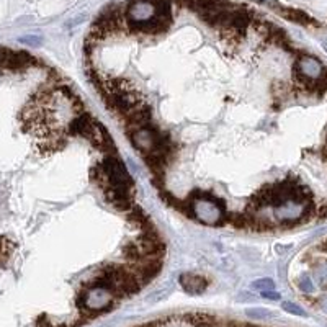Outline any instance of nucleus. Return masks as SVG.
Masks as SVG:
<instances>
[{
  "label": "nucleus",
  "instance_id": "1",
  "mask_svg": "<svg viewBox=\"0 0 327 327\" xmlns=\"http://www.w3.org/2000/svg\"><path fill=\"white\" fill-rule=\"evenodd\" d=\"M192 201V200H190ZM193 208V219H198L209 226H224L227 223V209L221 208L218 204L208 200H195L192 201Z\"/></svg>",
  "mask_w": 327,
  "mask_h": 327
},
{
  "label": "nucleus",
  "instance_id": "2",
  "mask_svg": "<svg viewBox=\"0 0 327 327\" xmlns=\"http://www.w3.org/2000/svg\"><path fill=\"white\" fill-rule=\"evenodd\" d=\"M165 133L162 129H159L155 125H148L146 128H139L133 131V133H129V139L131 143H133V146L136 149L139 151L141 154L146 155L149 152H152V151L155 149V146L159 144V141L162 139V136Z\"/></svg>",
  "mask_w": 327,
  "mask_h": 327
},
{
  "label": "nucleus",
  "instance_id": "3",
  "mask_svg": "<svg viewBox=\"0 0 327 327\" xmlns=\"http://www.w3.org/2000/svg\"><path fill=\"white\" fill-rule=\"evenodd\" d=\"M101 165H103L106 174H108L110 185L120 187V188H134V182L133 178H131L128 169H126V165L121 162L115 154L106 155Z\"/></svg>",
  "mask_w": 327,
  "mask_h": 327
},
{
  "label": "nucleus",
  "instance_id": "4",
  "mask_svg": "<svg viewBox=\"0 0 327 327\" xmlns=\"http://www.w3.org/2000/svg\"><path fill=\"white\" fill-rule=\"evenodd\" d=\"M121 120L125 123L126 134L133 133V131L139 128H146L148 125L152 123V111H151V106L144 101H141L134 106L133 110L126 111L125 115H121Z\"/></svg>",
  "mask_w": 327,
  "mask_h": 327
},
{
  "label": "nucleus",
  "instance_id": "5",
  "mask_svg": "<svg viewBox=\"0 0 327 327\" xmlns=\"http://www.w3.org/2000/svg\"><path fill=\"white\" fill-rule=\"evenodd\" d=\"M95 125H97V121L94 116L90 113H87V111H84V113L77 115L75 118L69 123V133L74 136H80V138L89 139L92 131L95 128Z\"/></svg>",
  "mask_w": 327,
  "mask_h": 327
},
{
  "label": "nucleus",
  "instance_id": "6",
  "mask_svg": "<svg viewBox=\"0 0 327 327\" xmlns=\"http://www.w3.org/2000/svg\"><path fill=\"white\" fill-rule=\"evenodd\" d=\"M180 285L190 295H201L206 290L208 281L204 277L197 275V273H183L180 275Z\"/></svg>",
  "mask_w": 327,
  "mask_h": 327
},
{
  "label": "nucleus",
  "instance_id": "7",
  "mask_svg": "<svg viewBox=\"0 0 327 327\" xmlns=\"http://www.w3.org/2000/svg\"><path fill=\"white\" fill-rule=\"evenodd\" d=\"M183 319L195 327H209L218 322V317L206 314V312H188L183 316Z\"/></svg>",
  "mask_w": 327,
  "mask_h": 327
},
{
  "label": "nucleus",
  "instance_id": "8",
  "mask_svg": "<svg viewBox=\"0 0 327 327\" xmlns=\"http://www.w3.org/2000/svg\"><path fill=\"white\" fill-rule=\"evenodd\" d=\"M13 249H15V246H13L12 241H8V239L3 236L0 237V267H3L8 262Z\"/></svg>",
  "mask_w": 327,
  "mask_h": 327
},
{
  "label": "nucleus",
  "instance_id": "9",
  "mask_svg": "<svg viewBox=\"0 0 327 327\" xmlns=\"http://www.w3.org/2000/svg\"><path fill=\"white\" fill-rule=\"evenodd\" d=\"M253 288H257V290H262V291H268V290H273L275 285H273L272 280H268V278H263V280H258L253 283Z\"/></svg>",
  "mask_w": 327,
  "mask_h": 327
},
{
  "label": "nucleus",
  "instance_id": "10",
  "mask_svg": "<svg viewBox=\"0 0 327 327\" xmlns=\"http://www.w3.org/2000/svg\"><path fill=\"white\" fill-rule=\"evenodd\" d=\"M20 43H23V45H30V46H40L41 38L40 36H25V38H20Z\"/></svg>",
  "mask_w": 327,
  "mask_h": 327
},
{
  "label": "nucleus",
  "instance_id": "11",
  "mask_svg": "<svg viewBox=\"0 0 327 327\" xmlns=\"http://www.w3.org/2000/svg\"><path fill=\"white\" fill-rule=\"evenodd\" d=\"M283 309L290 311V312H293V314H298V316H304V311H302L301 307L291 304V302H283Z\"/></svg>",
  "mask_w": 327,
  "mask_h": 327
},
{
  "label": "nucleus",
  "instance_id": "12",
  "mask_svg": "<svg viewBox=\"0 0 327 327\" xmlns=\"http://www.w3.org/2000/svg\"><path fill=\"white\" fill-rule=\"evenodd\" d=\"M10 50H7V48L0 46V69H3V66H5V62L8 59V56H10Z\"/></svg>",
  "mask_w": 327,
  "mask_h": 327
},
{
  "label": "nucleus",
  "instance_id": "13",
  "mask_svg": "<svg viewBox=\"0 0 327 327\" xmlns=\"http://www.w3.org/2000/svg\"><path fill=\"white\" fill-rule=\"evenodd\" d=\"M247 314H249V316H252V317H267V316H268V312H267V311H263V309H249V311H247Z\"/></svg>",
  "mask_w": 327,
  "mask_h": 327
},
{
  "label": "nucleus",
  "instance_id": "14",
  "mask_svg": "<svg viewBox=\"0 0 327 327\" xmlns=\"http://www.w3.org/2000/svg\"><path fill=\"white\" fill-rule=\"evenodd\" d=\"M262 295L265 296V298H272V300H278V293H275V291H262Z\"/></svg>",
  "mask_w": 327,
  "mask_h": 327
},
{
  "label": "nucleus",
  "instance_id": "15",
  "mask_svg": "<svg viewBox=\"0 0 327 327\" xmlns=\"http://www.w3.org/2000/svg\"><path fill=\"white\" fill-rule=\"evenodd\" d=\"M40 327H52V326L50 324V322H48V321H46V322H43V324H41Z\"/></svg>",
  "mask_w": 327,
  "mask_h": 327
}]
</instances>
